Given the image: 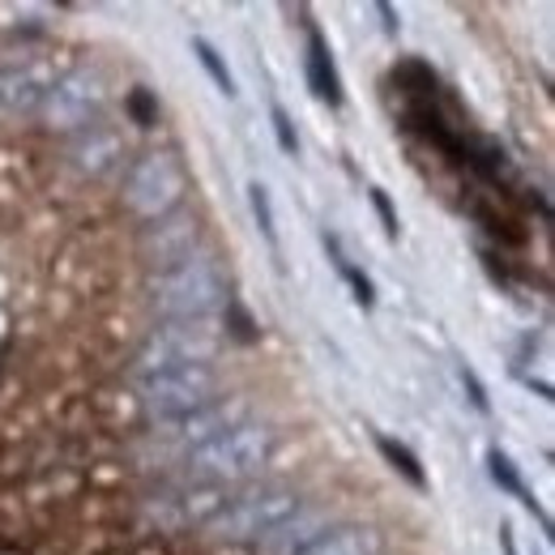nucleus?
<instances>
[{"label": "nucleus", "mask_w": 555, "mask_h": 555, "mask_svg": "<svg viewBox=\"0 0 555 555\" xmlns=\"http://www.w3.org/2000/svg\"><path fill=\"white\" fill-rule=\"evenodd\" d=\"M227 299L231 282L214 257H189L150 282V304L167 321H209L218 308H227Z\"/></svg>", "instance_id": "obj_1"}, {"label": "nucleus", "mask_w": 555, "mask_h": 555, "mask_svg": "<svg viewBox=\"0 0 555 555\" xmlns=\"http://www.w3.org/2000/svg\"><path fill=\"white\" fill-rule=\"evenodd\" d=\"M274 453V431L266 423H235L231 431L214 436L209 444L189 453V479L206 487H227L253 479Z\"/></svg>", "instance_id": "obj_2"}, {"label": "nucleus", "mask_w": 555, "mask_h": 555, "mask_svg": "<svg viewBox=\"0 0 555 555\" xmlns=\"http://www.w3.org/2000/svg\"><path fill=\"white\" fill-rule=\"evenodd\" d=\"M189 193V171L184 163L171 154V150H154V154H141L138 163L129 167V180H125V206L133 209L145 222H158L167 214H176L180 202Z\"/></svg>", "instance_id": "obj_3"}, {"label": "nucleus", "mask_w": 555, "mask_h": 555, "mask_svg": "<svg viewBox=\"0 0 555 555\" xmlns=\"http://www.w3.org/2000/svg\"><path fill=\"white\" fill-rule=\"evenodd\" d=\"M295 513H299V495L295 491H286V487H261V491H248V495L222 504L206 526L214 539L253 543V539H266L270 530H278Z\"/></svg>", "instance_id": "obj_4"}, {"label": "nucleus", "mask_w": 555, "mask_h": 555, "mask_svg": "<svg viewBox=\"0 0 555 555\" xmlns=\"http://www.w3.org/2000/svg\"><path fill=\"white\" fill-rule=\"evenodd\" d=\"M218 350H222V334L209 321H167L138 350V372L154 376L171 367H202V363L209 367Z\"/></svg>", "instance_id": "obj_5"}, {"label": "nucleus", "mask_w": 555, "mask_h": 555, "mask_svg": "<svg viewBox=\"0 0 555 555\" xmlns=\"http://www.w3.org/2000/svg\"><path fill=\"white\" fill-rule=\"evenodd\" d=\"M141 393V411L158 423H176V418L193 415L214 402L218 393V372L214 367H171V372H154V376H141L138 385Z\"/></svg>", "instance_id": "obj_6"}, {"label": "nucleus", "mask_w": 555, "mask_h": 555, "mask_svg": "<svg viewBox=\"0 0 555 555\" xmlns=\"http://www.w3.org/2000/svg\"><path fill=\"white\" fill-rule=\"evenodd\" d=\"M107 103V86L94 69H73L65 77H56L43 94V120L52 129H65V133H81L90 129V120L103 112Z\"/></svg>", "instance_id": "obj_7"}, {"label": "nucleus", "mask_w": 555, "mask_h": 555, "mask_svg": "<svg viewBox=\"0 0 555 555\" xmlns=\"http://www.w3.org/2000/svg\"><path fill=\"white\" fill-rule=\"evenodd\" d=\"M197 235H202L197 218L176 209V214H167V218H158V222L145 227V235H141V261H145L150 270L167 274V270H176L180 261L193 257Z\"/></svg>", "instance_id": "obj_8"}, {"label": "nucleus", "mask_w": 555, "mask_h": 555, "mask_svg": "<svg viewBox=\"0 0 555 555\" xmlns=\"http://www.w3.org/2000/svg\"><path fill=\"white\" fill-rule=\"evenodd\" d=\"M235 423H244V402H209V406L193 411V415L176 418L167 436H171L180 449H189V453H193V449L209 444L214 436L231 431Z\"/></svg>", "instance_id": "obj_9"}, {"label": "nucleus", "mask_w": 555, "mask_h": 555, "mask_svg": "<svg viewBox=\"0 0 555 555\" xmlns=\"http://www.w3.org/2000/svg\"><path fill=\"white\" fill-rule=\"evenodd\" d=\"M48 86H52V81L35 69V65H13V69H0V120L39 112V107H43Z\"/></svg>", "instance_id": "obj_10"}, {"label": "nucleus", "mask_w": 555, "mask_h": 555, "mask_svg": "<svg viewBox=\"0 0 555 555\" xmlns=\"http://www.w3.org/2000/svg\"><path fill=\"white\" fill-rule=\"evenodd\" d=\"M69 158L81 176H107V171L125 158V145H120V138H116L112 129L90 125V129H81V133H77Z\"/></svg>", "instance_id": "obj_11"}, {"label": "nucleus", "mask_w": 555, "mask_h": 555, "mask_svg": "<svg viewBox=\"0 0 555 555\" xmlns=\"http://www.w3.org/2000/svg\"><path fill=\"white\" fill-rule=\"evenodd\" d=\"M325 530H330V517L325 513H295L278 530H270L261 543H266V555H304Z\"/></svg>", "instance_id": "obj_12"}, {"label": "nucleus", "mask_w": 555, "mask_h": 555, "mask_svg": "<svg viewBox=\"0 0 555 555\" xmlns=\"http://www.w3.org/2000/svg\"><path fill=\"white\" fill-rule=\"evenodd\" d=\"M308 86L330 107L343 103V81H338V69H334V52H330V43H325V35L317 26H308Z\"/></svg>", "instance_id": "obj_13"}, {"label": "nucleus", "mask_w": 555, "mask_h": 555, "mask_svg": "<svg viewBox=\"0 0 555 555\" xmlns=\"http://www.w3.org/2000/svg\"><path fill=\"white\" fill-rule=\"evenodd\" d=\"M385 552V534L372 526H338L325 530L304 555H380Z\"/></svg>", "instance_id": "obj_14"}, {"label": "nucleus", "mask_w": 555, "mask_h": 555, "mask_svg": "<svg viewBox=\"0 0 555 555\" xmlns=\"http://www.w3.org/2000/svg\"><path fill=\"white\" fill-rule=\"evenodd\" d=\"M487 466H491V479H495V483L504 487L508 495H517V500H521V504H526L530 513H539V517H543V508H539V500H534V495L526 491V483H521V475H517V466L508 462V453H500V449H491V453H487ZM543 526H552V521L543 517Z\"/></svg>", "instance_id": "obj_15"}, {"label": "nucleus", "mask_w": 555, "mask_h": 555, "mask_svg": "<svg viewBox=\"0 0 555 555\" xmlns=\"http://www.w3.org/2000/svg\"><path fill=\"white\" fill-rule=\"evenodd\" d=\"M193 52H197L202 69H206L209 77H214V86H218V90H222V94L231 99V94H235V77H231V69H227V61L218 56V48H214L209 39H202V35H197V39H193Z\"/></svg>", "instance_id": "obj_16"}, {"label": "nucleus", "mask_w": 555, "mask_h": 555, "mask_svg": "<svg viewBox=\"0 0 555 555\" xmlns=\"http://www.w3.org/2000/svg\"><path fill=\"white\" fill-rule=\"evenodd\" d=\"M376 449L385 453V462H389L393 470H402V475H406V479H411L415 487H427V479H423V466H418V457L411 453V449H406V444H398V440L380 436V440H376Z\"/></svg>", "instance_id": "obj_17"}, {"label": "nucleus", "mask_w": 555, "mask_h": 555, "mask_svg": "<svg viewBox=\"0 0 555 555\" xmlns=\"http://www.w3.org/2000/svg\"><path fill=\"white\" fill-rule=\"evenodd\" d=\"M248 202H253V218L261 227V235L278 244V227H274V206H270V189L266 184H248Z\"/></svg>", "instance_id": "obj_18"}, {"label": "nucleus", "mask_w": 555, "mask_h": 555, "mask_svg": "<svg viewBox=\"0 0 555 555\" xmlns=\"http://www.w3.org/2000/svg\"><path fill=\"white\" fill-rule=\"evenodd\" d=\"M129 112H133V120H138L141 129H154V120H158V103L150 99V90H133L129 94Z\"/></svg>", "instance_id": "obj_19"}, {"label": "nucleus", "mask_w": 555, "mask_h": 555, "mask_svg": "<svg viewBox=\"0 0 555 555\" xmlns=\"http://www.w3.org/2000/svg\"><path fill=\"white\" fill-rule=\"evenodd\" d=\"M270 120H274V138L282 145V154H299V138H295V125H291V116L282 112L274 103V112H270Z\"/></svg>", "instance_id": "obj_20"}, {"label": "nucleus", "mask_w": 555, "mask_h": 555, "mask_svg": "<svg viewBox=\"0 0 555 555\" xmlns=\"http://www.w3.org/2000/svg\"><path fill=\"white\" fill-rule=\"evenodd\" d=\"M338 261H343V257H338ZM343 278H347L350 286H354V299H359L363 308H372V282H367V278L359 274L354 266H347V261H343Z\"/></svg>", "instance_id": "obj_21"}, {"label": "nucleus", "mask_w": 555, "mask_h": 555, "mask_svg": "<svg viewBox=\"0 0 555 555\" xmlns=\"http://www.w3.org/2000/svg\"><path fill=\"white\" fill-rule=\"evenodd\" d=\"M372 206H376V214H380V222H385L389 240H398V214H393V206H389V197H385L380 189H372Z\"/></svg>", "instance_id": "obj_22"}, {"label": "nucleus", "mask_w": 555, "mask_h": 555, "mask_svg": "<svg viewBox=\"0 0 555 555\" xmlns=\"http://www.w3.org/2000/svg\"><path fill=\"white\" fill-rule=\"evenodd\" d=\"M462 385L470 389V402H475L479 411H487V393H483V385H479V376H475V372H470L466 363H462Z\"/></svg>", "instance_id": "obj_23"}, {"label": "nucleus", "mask_w": 555, "mask_h": 555, "mask_svg": "<svg viewBox=\"0 0 555 555\" xmlns=\"http://www.w3.org/2000/svg\"><path fill=\"white\" fill-rule=\"evenodd\" d=\"M500 547H504V555H517V543H513V526H500Z\"/></svg>", "instance_id": "obj_24"}, {"label": "nucleus", "mask_w": 555, "mask_h": 555, "mask_svg": "<svg viewBox=\"0 0 555 555\" xmlns=\"http://www.w3.org/2000/svg\"><path fill=\"white\" fill-rule=\"evenodd\" d=\"M380 9V17H385V30L389 35H398V22H393V4H376Z\"/></svg>", "instance_id": "obj_25"}]
</instances>
